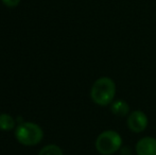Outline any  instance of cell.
<instances>
[{
  "mask_svg": "<svg viewBox=\"0 0 156 155\" xmlns=\"http://www.w3.org/2000/svg\"><path fill=\"white\" fill-rule=\"evenodd\" d=\"M115 96L116 84L113 79L108 77H101L94 81L90 89V97L97 105H111Z\"/></svg>",
  "mask_w": 156,
  "mask_h": 155,
  "instance_id": "cell-1",
  "label": "cell"
},
{
  "mask_svg": "<svg viewBox=\"0 0 156 155\" xmlns=\"http://www.w3.org/2000/svg\"><path fill=\"white\" fill-rule=\"evenodd\" d=\"M122 147V137L114 130L102 132L96 139V149L102 155H112Z\"/></svg>",
  "mask_w": 156,
  "mask_h": 155,
  "instance_id": "cell-2",
  "label": "cell"
},
{
  "mask_svg": "<svg viewBox=\"0 0 156 155\" xmlns=\"http://www.w3.org/2000/svg\"><path fill=\"white\" fill-rule=\"evenodd\" d=\"M17 140L23 146H35L43 139V130L41 126L32 122H23L15 131Z\"/></svg>",
  "mask_w": 156,
  "mask_h": 155,
  "instance_id": "cell-3",
  "label": "cell"
},
{
  "mask_svg": "<svg viewBox=\"0 0 156 155\" xmlns=\"http://www.w3.org/2000/svg\"><path fill=\"white\" fill-rule=\"evenodd\" d=\"M126 124L127 128L133 133H141L146 130L149 124L148 116L140 110L133 111L127 115Z\"/></svg>",
  "mask_w": 156,
  "mask_h": 155,
  "instance_id": "cell-4",
  "label": "cell"
},
{
  "mask_svg": "<svg viewBox=\"0 0 156 155\" xmlns=\"http://www.w3.org/2000/svg\"><path fill=\"white\" fill-rule=\"evenodd\" d=\"M137 155H156V138L151 136L142 137L135 147Z\"/></svg>",
  "mask_w": 156,
  "mask_h": 155,
  "instance_id": "cell-5",
  "label": "cell"
},
{
  "mask_svg": "<svg viewBox=\"0 0 156 155\" xmlns=\"http://www.w3.org/2000/svg\"><path fill=\"white\" fill-rule=\"evenodd\" d=\"M111 112L115 116L125 117L129 114V105L124 100H116L111 103Z\"/></svg>",
  "mask_w": 156,
  "mask_h": 155,
  "instance_id": "cell-6",
  "label": "cell"
},
{
  "mask_svg": "<svg viewBox=\"0 0 156 155\" xmlns=\"http://www.w3.org/2000/svg\"><path fill=\"white\" fill-rule=\"evenodd\" d=\"M15 126V120L8 114H0V130L11 131Z\"/></svg>",
  "mask_w": 156,
  "mask_h": 155,
  "instance_id": "cell-7",
  "label": "cell"
},
{
  "mask_svg": "<svg viewBox=\"0 0 156 155\" xmlns=\"http://www.w3.org/2000/svg\"><path fill=\"white\" fill-rule=\"evenodd\" d=\"M38 155H63V151L60 147L55 145H49L46 146L45 148L41 150Z\"/></svg>",
  "mask_w": 156,
  "mask_h": 155,
  "instance_id": "cell-8",
  "label": "cell"
},
{
  "mask_svg": "<svg viewBox=\"0 0 156 155\" xmlns=\"http://www.w3.org/2000/svg\"><path fill=\"white\" fill-rule=\"evenodd\" d=\"M3 4H5L9 8H15L18 5V3L20 2V0H2Z\"/></svg>",
  "mask_w": 156,
  "mask_h": 155,
  "instance_id": "cell-9",
  "label": "cell"
}]
</instances>
